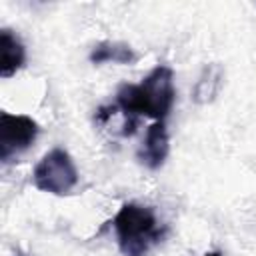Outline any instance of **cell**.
<instances>
[{
  "instance_id": "6da1fadb",
  "label": "cell",
  "mask_w": 256,
  "mask_h": 256,
  "mask_svg": "<svg viewBox=\"0 0 256 256\" xmlns=\"http://www.w3.org/2000/svg\"><path fill=\"white\" fill-rule=\"evenodd\" d=\"M174 74L172 68L156 66L140 84H122L116 92V106L124 112V136H132L136 130V118L148 116L164 120L174 104Z\"/></svg>"
},
{
  "instance_id": "7a4b0ae2",
  "label": "cell",
  "mask_w": 256,
  "mask_h": 256,
  "mask_svg": "<svg viewBox=\"0 0 256 256\" xmlns=\"http://www.w3.org/2000/svg\"><path fill=\"white\" fill-rule=\"evenodd\" d=\"M120 252L124 256H146L148 250L164 236V228L158 226L152 208L126 202L112 220Z\"/></svg>"
},
{
  "instance_id": "3957f363",
  "label": "cell",
  "mask_w": 256,
  "mask_h": 256,
  "mask_svg": "<svg viewBox=\"0 0 256 256\" xmlns=\"http://www.w3.org/2000/svg\"><path fill=\"white\" fill-rule=\"evenodd\" d=\"M32 184L48 194L64 196L70 194L78 184V170L74 166L72 156L64 148H52L42 156V160L34 166Z\"/></svg>"
},
{
  "instance_id": "277c9868",
  "label": "cell",
  "mask_w": 256,
  "mask_h": 256,
  "mask_svg": "<svg viewBox=\"0 0 256 256\" xmlns=\"http://www.w3.org/2000/svg\"><path fill=\"white\" fill-rule=\"evenodd\" d=\"M38 136V124L24 114H0V160L10 162L28 150Z\"/></svg>"
},
{
  "instance_id": "5b68a950",
  "label": "cell",
  "mask_w": 256,
  "mask_h": 256,
  "mask_svg": "<svg viewBox=\"0 0 256 256\" xmlns=\"http://www.w3.org/2000/svg\"><path fill=\"white\" fill-rule=\"evenodd\" d=\"M170 152V138H168V130L164 120H158L154 124L148 126L146 130V138H144V146L138 152V160L150 168L156 170L164 164V160L168 158Z\"/></svg>"
},
{
  "instance_id": "8992f818",
  "label": "cell",
  "mask_w": 256,
  "mask_h": 256,
  "mask_svg": "<svg viewBox=\"0 0 256 256\" xmlns=\"http://www.w3.org/2000/svg\"><path fill=\"white\" fill-rule=\"evenodd\" d=\"M24 62H26L24 44L12 30L2 28L0 30V76L10 78L12 74H16V70L24 66Z\"/></svg>"
},
{
  "instance_id": "52a82bcc",
  "label": "cell",
  "mask_w": 256,
  "mask_h": 256,
  "mask_svg": "<svg viewBox=\"0 0 256 256\" xmlns=\"http://www.w3.org/2000/svg\"><path fill=\"white\" fill-rule=\"evenodd\" d=\"M224 84V68L216 62L206 64L204 70L200 72L194 90H192V100L196 104H210L214 102V98L220 94Z\"/></svg>"
},
{
  "instance_id": "ba28073f",
  "label": "cell",
  "mask_w": 256,
  "mask_h": 256,
  "mask_svg": "<svg viewBox=\"0 0 256 256\" xmlns=\"http://www.w3.org/2000/svg\"><path fill=\"white\" fill-rule=\"evenodd\" d=\"M138 60V54L124 42H100L92 48L90 52V62L92 64H104V62H114V64H134Z\"/></svg>"
},
{
  "instance_id": "9c48e42d",
  "label": "cell",
  "mask_w": 256,
  "mask_h": 256,
  "mask_svg": "<svg viewBox=\"0 0 256 256\" xmlns=\"http://www.w3.org/2000/svg\"><path fill=\"white\" fill-rule=\"evenodd\" d=\"M202 256H222V252H220V250H212V252H206V254H202Z\"/></svg>"
},
{
  "instance_id": "30bf717a",
  "label": "cell",
  "mask_w": 256,
  "mask_h": 256,
  "mask_svg": "<svg viewBox=\"0 0 256 256\" xmlns=\"http://www.w3.org/2000/svg\"><path fill=\"white\" fill-rule=\"evenodd\" d=\"M18 256H22V254H18Z\"/></svg>"
}]
</instances>
